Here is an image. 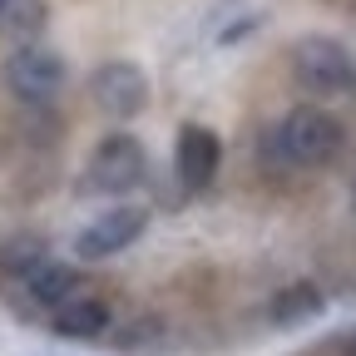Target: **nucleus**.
Instances as JSON below:
<instances>
[{"label":"nucleus","instance_id":"obj_4","mask_svg":"<svg viewBox=\"0 0 356 356\" xmlns=\"http://www.w3.org/2000/svg\"><path fill=\"white\" fill-rule=\"evenodd\" d=\"M0 79H6V89L20 104H50L65 89V79H70V65L35 40V44H15V55L6 60Z\"/></svg>","mask_w":356,"mask_h":356},{"label":"nucleus","instance_id":"obj_16","mask_svg":"<svg viewBox=\"0 0 356 356\" xmlns=\"http://www.w3.org/2000/svg\"><path fill=\"white\" fill-rule=\"evenodd\" d=\"M0 10H6V0H0Z\"/></svg>","mask_w":356,"mask_h":356},{"label":"nucleus","instance_id":"obj_13","mask_svg":"<svg viewBox=\"0 0 356 356\" xmlns=\"http://www.w3.org/2000/svg\"><path fill=\"white\" fill-rule=\"evenodd\" d=\"M119 351H134V346H154L159 341V317H149V322H134V327H124V337H109Z\"/></svg>","mask_w":356,"mask_h":356},{"label":"nucleus","instance_id":"obj_10","mask_svg":"<svg viewBox=\"0 0 356 356\" xmlns=\"http://www.w3.org/2000/svg\"><path fill=\"white\" fill-rule=\"evenodd\" d=\"M79 267L74 262H55V257H44L35 273L25 277V292H30V302L40 307V312H55V307H65L70 297H79Z\"/></svg>","mask_w":356,"mask_h":356},{"label":"nucleus","instance_id":"obj_9","mask_svg":"<svg viewBox=\"0 0 356 356\" xmlns=\"http://www.w3.org/2000/svg\"><path fill=\"white\" fill-rule=\"evenodd\" d=\"M50 332L65 341H99L109 337V307L99 297H70L65 307H55Z\"/></svg>","mask_w":356,"mask_h":356},{"label":"nucleus","instance_id":"obj_2","mask_svg":"<svg viewBox=\"0 0 356 356\" xmlns=\"http://www.w3.org/2000/svg\"><path fill=\"white\" fill-rule=\"evenodd\" d=\"M341 144H346L341 124H337L327 109H317V104L287 109V119H282V129H277V154H282L287 163H297V168H322V163H332V159L341 154Z\"/></svg>","mask_w":356,"mask_h":356},{"label":"nucleus","instance_id":"obj_7","mask_svg":"<svg viewBox=\"0 0 356 356\" xmlns=\"http://www.w3.org/2000/svg\"><path fill=\"white\" fill-rule=\"evenodd\" d=\"M218 163H222V139L208 129V124H184L173 139V178L184 193H203L213 178H218Z\"/></svg>","mask_w":356,"mask_h":356},{"label":"nucleus","instance_id":"obj_5","mask_svg":"<svg viewBox=\"0 0 356 356\" xmlns=\"http://www.w3.org/2000/svg\"><path fill=\"white\" fill-rule=\"evenodd\" d=\"M89 99L109 119H139L149 109V74L134 60H104L89 70Z\"/></svg>","mask_w":356,"mask_h":356},{"label":"nucleus","instance_id":"obj_14","mask_svg":"<svg viewBox=\"0 0 356 356\" xmlns=\"http://www.w3.org/2000/svg\"><path fill=\"white\" fill-rule=\"evenodd\" d=\"M346 356H356V332H351V341H346Z\"/></svg>","mask_w":356,"mask_h":356},{"label":"nucleus","instance_id":"obj_12","mask_svg":"<svg viewBox=\"0 0 356 356\" xmlns=\"http://www.w3.org/2000/svg\"><path fill=\"white\" fill-rule=\"evenodd\" d=\"M44 257H50V243H44L40 233H15V238L0 243V273L25 282V277L35 273V267L44 262Z\"/></svg>","mask_w":356,"mask_h":356},{"label":"nucleus","instance_id":"obj_6","mask_svg":"<svg viewBox=\"0 0 356 356\" xmlns=\"http://www.w3.org/2000/svg\"><path fill=\"white\" fill-rule=\"evenodd\" d=\"M144 228H149V208H139V203H119V208L99 213V218L74 238V257H79V262H104V257L134 248V243L144 238Z\"/></svg>","mask_w":356,"mask_h":356},{"label":"nucleus","instance_id":"obj_3","mask_svg":"<svg viewBox=\"0 0 356 356\" xmlns=\"http://www.w3.org/2000/svg\"><path fill=\"white\" fill-rule=\"evenodd\" d=\"M149 178V149L134 134H104L84 163V188L104 193V198H124Z\"/></svg>","mask_w":356,"mask_h":356},{"label":"nucleus","instance_id":"obj_1","mask_svg":"<svg viewBox=\"0 0 356 356\" xmlns=\"http://www.w3.org/2000/svg\"><path fill=\"white\" fill-rule=\"evenodd\" d=\"M292 74L317 99H337V95H351L356 89V60L332 35H302L292 44Z\"/></svg>","mask_w":356,"mask_h":356},{"label":"nucleus","instance_id":"obj_11","mask_svg":"<svg viewBox=\"0 0 356 356\" xmlns=\"http://www.w3.org/2000/svg\"><path fill=\"white\" fill-rule=\"evenodd\" d=\"M50 25V6L44 0H6V10H0V30H6L15 44H35Z\"/></svg>","mask_w":356,"mask_h":356},{"label":"nucleus","instance_id":"obj_15","mask_svg":"<svg viewBox=\"0 0 356 356\" xmlns=\"http://www.w3.org/2000/svg\"><path fill=\"white\" fill-rule=\"evenodd\" d=\"M351 213H356V184H351Z\"/></svg>","mask_w":356,"mask_h":356},{"label":"nucleus","instance_id":"obj_8","mask_svg":"<svg viewBox=\"0 0 356 356\" xmlns=\"http://www.w3.org/2000/svg\"><path fill=\"white\" fill-rule=\"evenodd\" d=\"M322 312H327V292L317 282H287V287H277L273 297H267L262 317L273 327H282V332H297L307 322H317Z\"/></svg>","mask_w":356,"mask_h":356}]
</instances>
